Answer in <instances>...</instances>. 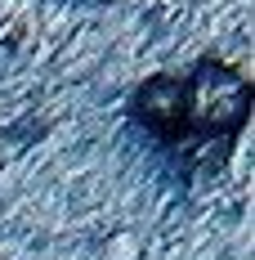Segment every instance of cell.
I'll use <instances>...</instances> for the list:
<instances>
[{
  "label": "cell",
  "mask_w": 255,
  "mask_h": 260,
  "mask_svg": "<svg viewBox=\"0 0 255 260\" xmlns=\"http://www.w3.org/2000/svg\"><path fill=\"white\" fill-rule=\"evenodd\" d=\"M130 121L184 166L220 171L251 121V81L206 54L184 72H157L130 94Z\"/></svg>",
  "instance_id": "obj_1"
}]
</instances>
